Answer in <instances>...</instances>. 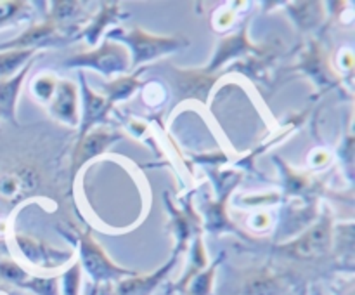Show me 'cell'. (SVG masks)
Returning a JSON list of instances; mask_svg holds the SVG:
<instances>
[{"label": "cell", "mask_w": 355, "mask_h": 295, "mask_svg": "<svg viewBox=\"0 0 355 295\" xmlns=\"http://www.w3.org/2000/svg\"><path fill=\"white\" fill-rule=\"evenodd\" d=\"M83 264L96 281H113L120 278L121 274H127V271L120 269L113 262H110L106 255L92 243L83 246Z\"/></svg>", "instance_id": "6da1fadb"}, {"label": "cell", "mask_w": 355, "mask_h": 295, "mask_svg": "<svg viewBox=\"0 0 355 295\" xmlns=\"http://www.w3.org/2000/svg\"><path fill=\"white\" fill-rule=\"evenodd\" d=\"M329 245V229L326 224H319L318 228H314L312 231H309L304 238L298 239L293 246H291V252L297 257H315L319 253L324 252Z\"/></svg>", "instance_id": "7a4b0ae2"}, {"label": "cell", "mask_w": 355, "mask_h": 295, "mask_svg": "<svg viewBox=\"0 0 355 295\" xmlns=\"http://www.w3.org/2000/svg\"><path fill=\"white\" fill-rule=\"evenodd\" d=\"M243 295H283L284 285L269 273H257L246 278L243 285Z\"/></svg>", "instance_id": "3957f363"}, {"label": "cell", "mask_w": 355, "mask_h": 295, "mask_svg": "<svg viewBox=\"0 0 355 295\" xmlns=\"http://www.w3.org/2000/svg\"><path fill=\"white\" fill-rule=\"evenodd\" d=\"M23 76L24 71H21L19 75L14 76V78L0 82V117L12 118L14 101H16L17 90H19L21 78H23Z\"/></svg>", "instance_id": "277c9868"}, {"label": "cell", "mask_w": 355, "mask_h": 295, "mask_svg": "<svg viewBox=\"0 0 355 295\" xmlns=\"http://www.w3.org/2000/svg\"><path fill=\"white\" fill-rule=\"evenodd\" d=\"M135 51L142 56V58H151V56L159 54L162 51L173 47L175 42L173 40H162V38H153L148 35H142V37H135L134 40Z\"/></svg>", "instance_id": "5b68a950"}, {"label": "cell", "mask_w": 355, "mask_h": 295, "mask_svg": "<svg viewBox=\"0 0 355 295\" xmlns=\"http://www.w3.org/2000/svg\"><path fill=\"white\" fill-rule=\"evenodd\" d=\"M55 111L62 115L64 118L75 117V94H73L71 85L62 83L61 90H59V99L55 103Z\"/></svg>", "instance_id": "8992f818"}, {"label": "cell", "mask_w": 355, "mask_h": 295, "mask_svg": "<svg viewBox=\"0 0 355 295\" xmlns=\"http://www.w3.org/2000/svg\"><path fill=\"white\" fill-rule=\"evenodd\" d=\"M28 56H30V51H10L0 54V76H6L10 71H14Z\"/></svg>", "instance_id": "52a82bcc"}, {"label": "cell", "mask_w": 355, "mask_h": 295, "mask_svg": "<svg viewBox=\"0 0 355 295\" xmlns=\"http://www.w3.org/2000/svg\"><path fill=\"white\" fill-rule=\"evenodd\" d=\"M211 287H214V269L201 273L200 276L194 278L191 283L189 294L191 295H210Z\"/></svg>", "instance_id": "ba28073f"}, {"label": "cell", "mask_w": 355, "mask_h": 295, "mask_svg": "<svg viewBox=\"0 0 355 295\" xmlns=\"http://www.w3.org/2000/svg\"><path fill=\"white\" fill-rule=\"evenodd\" d=\"M26 287L38 295H59L58 283L55 280H49V278H35V280L28 281Z\"/></svg>", "instance_id": "9c48e42d"}, {"label": "cell", "mask_w": 355, "mask_h": 295, "mask_svg": "<svg viewBox=\"0 0 355 295\" xmlns=\"http://www.w3.org/2000/svg\"><path fill=\"white\" fill-rule=\"evenodd\" d=\"M110 135H104L103 132H99V134H96V135H92V137H89L85 141V144H83V155H82V160H85V158H90V156L92 155H96V153H99L101 149L104 148V144H106V142H110Z\"/></svg>", "instance_id": "30bf717a"}, {"label": "cell", "mask_w": 355, "mask_h": 295, "mask_svg": "<svg viewBox=\"0 0 355 295\" xmlns=\"http://www.w3.org/2000/svg\"><path fill=\"white\" fill-rule=\"evenodd\" d=\"M0 274H2L6 280L12 281V283H19V281H24V278H26L24 271L21 269L17 264L9 262V260H6V262H0Z\"/></svg>", "instance_id": "8fae6325"}, {"label": "cell", "mask_w": 355, "mask_h": 295, "mask_svg": "<svg viewBox=\"0 0 355 295\" xmlns=\"http://www.w3.org/2000/svg\"><path fill=\"white\" fill-rule=\"evenodd\" d=\"M80 287V274L76 267L68 271L64 276V283H62V294L64 295H78Z\"/></svg>", "instance_id": "7c38bea8"}, {"label": "cell", "mask_w": 355, "mask_h": 295, "mask_svg": "<svg viewBox=\"0 0 355 295\" xmlns=\"http://www.w3.org/2000/svg\"><path fill=\"white\" fill-rule=\"evenodd\" d=\"M21 6H23V3L19 2H0V23L7 21L9 17H12L14 14L19 10Z\"/></svg>", "instance_id": "4fadbf2b"}, {"label": "cell", "mask_w": 355, "mask_h": 295, "mask_svg": "<svg viewBox=\"0 0 355 295\" xmlns=\"http://www.w3.org/2000/svg\"><path fill=\"white\" fill-rule=\"evenodd\" d=\"M318 295H321V294H318Z\"/></svg>", "instance_id": "5bb4252c"}]
</instances>
